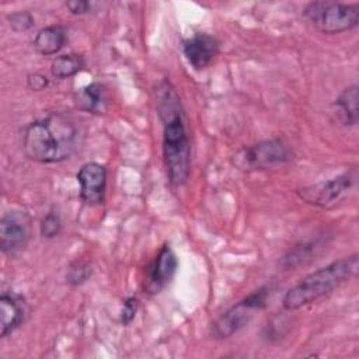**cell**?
<instances>
[{"label": "cell", "mask_w": 359, "mask_h": 359, "mask_svg": "<svg viewBox=\"0 0 359 359\" xmlns=\"http://www.w3.org/2000/svg\"><path fill=\"white\" fill-rule=\"evenodd\" d=\"M156 108L163 123V156L167 175L174 187L187 182L191 170V143L180 95L170 80L156 90Z\"/></svg>", "instance_id": "cell-1"}, {"label": "cell", "mask_w": 359, "mask_h": 359, "mask_svg": "<svg viewBox=\"0 0 359 359\" xmlns=\"http://www.w3.org/2000/svg\"><path fill=\"white\" fill-rule=\"evenodd\" d=\"M80 143L76 122L60 112L49 114L28 123L22 130L25 156L41 164H55L69 160Z\"/></svg>", "instance_id": "cell-2"}, {"label": "cell", "mask_w": 359, "mask_h": 359, "mask_svg": "<svg viewBox=\"0 0 359 359\" xmlns=\"http://www.w3.org/2000/svg\"><path fill=\"white\" fill-rule=\"evenodd\" d=\"M359 271V257L352 254L341 259L332 261L325 266L310 272L290 287L283 299L282 306L285 310L293 311L314 303L316 300L327 296L346 280L355 278Z\"/></svg>", "instance_id": "cell-3"}, {"label": "cell", "mask_w": 359, "mask_h": 359, "mask_svg": "<svg viewBox=\"0 0 359 359\" xmlns=\"http://www.w3.org/2000/svg\"><path fill=\"white\" fill-rule=\"evenodd\" d=\"M303 18L318 32L335 35L351 31L359 24V4L317 0L304 6Z\"/></svg>", "instance_id": "cell-4"}, {"label": "cell", "mask_w": 359, "mask_h": 359, "mask_svg": "<svg viewBox=\"0 0 359 359\" xmlns=\"http://www.w3.org/2000/svg\"><path fill=\"white\" fill-rule=\"evenodd\" d=\"M269 292L268 286H262L227 309L212 324V335L216 339H226L244 328L254 318L255 313L266 307Z\"/></svg>", "instance_id": "cell-5"}, {"label": "cell", "mask_w": 359, "mask_h": 359, "mask_svg": "<svg viewBox=\"0 0 359 359\" xmlns=\"http://www.w3.org/2000/svg\"><path fill=\"white\" fill-rule=\"evenodd\" d=\"M293 158L290 147L282 139L262 140L240 149L233 163L241 170H262L287 163Z\"/></svg>", "instance_id": "cell-6"}, {"label": "cell", "mask_w": 359, "mask_h": 359, "mask_svg": "<svg viewBox=\"0 0 359 359\" xmlns=\"http://www.w3.org/2000/svg\"><path fill=\"white\" fill-rule=\"evenodd\" d=\"M356 180V170H349L331 180L303 187L297 189L296 194L303 202L309 205L317 208H331L355 188Z\"/></svg>", "instance_id": "cell-7"}, {"label": "cell", "mask_w": 359, "mask_h": 359, "mask_svg": "<svg viewBox=\"0 0 359 359\" xmlns=\"http://www.w3.org/2000/svg\"><path fill=\"white\" fill-rule=\"evenodd\" d=\"M31 217L24 210H10L0 219V248L4 255L17 257L31 240Z\"/></svg>", "instance_id": "cell-8"}, {"label": "cell", "mask_w": 359, "mask_h": 359, "mask_svg": "<svg viewBox=\"0 0 359 359\" xmlns=\"http://www.w3.org/2000/svg\"><path fill=\"white\" fill-rule=\"evenodd\" d=\"M80 185V198L87 205H100L104 202L107 189V168L95 161L81 165L77 175Z\"/></svg>", "instance_id": "cell-9"}, {"label": "cell", "mask_w": 359, "mask_h": 359, "mask_svg": "<svg viewBox=\"0 0 359 359\" xmlns=\"http://www.w3.org/2000/svg\"><path fill=\"white\" fill-rule=\"evenodd\" d=\"M219 50V39L206 32H196L182 42V53L195 70L206 69L217 56Z\"/></svg>", "instance_id": "cell-10"}, {"label": "cell", "mask_w": 359, "mask_h": 359, "mask_svg": "<svg viewBox=\"0 0 359 359\" xmlns=\"http://www.w3.org/2000/svg\"><path fill=\"white\" fill-rule=\"evenodd\" d=\"M178 268V259L170 244H164L147 271L146 287L150 292L161 290L174 278Z\"/></svg>", "instance_id": "cell-11"}, {"label": "cell", "mask_w": 359, "mask_h": 359, "mask_svg": "<svg viewBox=\"0 0 359 359\" xmlns=\"http://www.w3.org/2000/svg\"><path fill=\"white\" fill-rule=\"evenodd\" d=\"M27 303L24 297L13 292H3L0 296V337L6 338L13 334L25 320Z\"/></svg>", "instance_id": "cell-12"}, {"label": "cell", "mask_w": 359, "mask_h": 359, "mask_svg": "<svg viewBox=\"0 0 359 359\" xmlns=\"http://www.w3.org/2000/svg\"><path fill=\"white\" fill-rule=\"evenodd\" d=\"M74 104L80 111L88 114H104L108 107L107 90L101 83H91L79 88L73 95Z\"/></svg>", "instance_id": "cell-13"}, {"label": "cell", "mask_w": 359, "mask_h": 359, "mask_svg": "<svg viewBox=\"0 0 359 359\" xmlns=\"http://www.w3.org/2000/svg\"><path fill=\"white\" fill-rule=\"evenodd\" d=\"M358 84L348 86L332 102V112L335 119L342 126H355L359 119L358 100H359Z\"/></svg>", "instance_id": "cell-14"}, {"label": "cell", "mask_w": 359, "mask_h": 359, "mask_svg": "<svg viewBox=\"0 0 359 359\" xmlns=\"http://www.w3.org/2000/svg\"><path fill=\"white\" fill-rule=\"evenodd\" d=\"M67 41V31L63 25L55 24V25H48L45 28H41L34 41L32 46L36 53L42 56H50L57 53L66 43Z\"/></svg>", "instance_id": "cell-15"}, {"label": "cell", "mask_w": 359, "mask_h": 359, "mask_svg": "<svg viewBox=\"0 0 359 359\" xmlns=\"http://www.w3.org/2000/svg\"><path fill=\"white\" fill-rule=\"evenodd\" d=\"M86 67V59L80 53H65L56 56L50 63V73L56 79H69Z\"/></svg>", "instance_id": "cell-16"}, {"label": "cell", "mask_w": 359, "mask_h": 359, "mask_svg": "<svg viewBox=\"0 0 359 359\" xmlns=\"http://www.w3.org/2000/svg\"><path fill=\"white\" fill-rule=\"evenodd\" d=\"M39 231L43 238H55L62 231V219L56 210H49L41 220Z\"/></svg>", "instance_id": "cell-17"}, {"label": "cell", "mask_w": 359, "mask_h": 359, "mask_svg": "<svg viewBox=\"0 0 359 359\" xmlns=\"http://www.w3.org/2000/svg\"><path fill=\"white\" fill-rule=\"evenodd\" d=\"M91 266L87 262H74L66 272V282L72 286H79L91 276Z\"/></svg>", "instance_id": "cell-18"}, {"label": "cell", "mask_w": 359, "mask_h": 359, "mask_svg": "<svg viewBox=\"0 0 359 359\" xmlns=\"http://www.w3.org/2000/svg\"><path fill=\"white\" fill-rule=\"evenodd\" d=\"M8 21V27L14 31V32H25L28 29H31L35 24L34 15L29 11H14L7 17Z\"/></svg>", "instance_id": "cell-19"}, {"label": "cell", "mask_w": 359, "mask_h": 359, "mask_svg": "<svg viewBox=\"0 0 359 359\" xmlns=\"http://www.w3.org/2000/svg\"><path fill=\"white\" fill-rule=\"evenodd\" d=\"M139 309V300L135 296H130L128 299H125L122 310H121V324L122 325H129L137 313Z\"/></svg>", "instance_id": "cell-20"}, {"label": "cell", "mask_w": 359, "mask_h": 359, "mask_svg": "<svg viewBox=\"0 0 359 359\" xmlns=\"http://www.w3.org/2000/svg\"><path fill=\"white\" fill-rule=\"evenodd\" d=\"M65 6L69 10V13L73 15L88 14L93 8V3L86 1V0H70V1H66Z\"/></svg>", "instance_id": "cell-21"}, {"label": "cell", "mask_w": 359, "mask_h": 359, "mask_svg": "<svg viewBox=\"0 0 359 359\" xmlns=\"http://www.w3.org/2000/svg\"><path fill=\"white\" fill-rule=\"evenodd\" d=\"M27 86L32 91H42L49 86V80L42 73H29L27 76Z\"/></svg>", "instance_id": "cell-22"}]
</instances>
